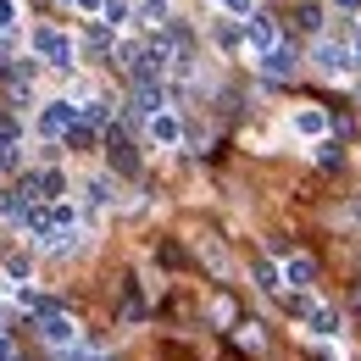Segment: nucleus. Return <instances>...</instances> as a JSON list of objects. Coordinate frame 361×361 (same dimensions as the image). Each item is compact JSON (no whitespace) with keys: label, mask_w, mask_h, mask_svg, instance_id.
Returning a JSON list of instances; mask_svg holds the SVG:
<instances>
[{"label":"nucleus","mask_w":361,"mask_h":361,"mask_svg":"<svg viewBox=\"0 0 361 361\" xmlns=\"http://www.w3.org/2000/svg\"><path fill=\"white\" fill-rule=\"evenodd\" d=\"M11 23H17V6H11V0H0V34H6Z\"/></svg>","instance_id":"dca6fc26"},{"label":"nucleus","mask_w":361,"mask_h":361,"mask_svg":"<svg viewBox=\"0 0 361 361\" xmlns=\"http://www.w3.org/2000/svg\"><path fill=\"white\" fill-rule=\"evenodd\" d=\"M39 334H45V339H56V345H67V339H78V322H73V317L50 300L45 312H39Z\"/></svg>","instance_id":"f03ea898"},{"label":"nucleus","mask_w":361,"mask_h":361,"mask_svg":"<svg viewBox=\"0 0 361 361\" xmlns=\"http://www.w3.org/2000/svg\"><path fill=\"white\" fill-rule=\"evenodd\" d=\"M0 361H17V350H11V339H0Z\"/></svg>","instance_id":"f3484780"},{"label":"nucleus","mask_w":361,"mask_h":361,"mask_svg":"<svg viewBox=\"0 0 361 361\" xmlns=\"http://www.w3.org/2000/svg\"><path fill=\"white\" fill-rule=\"evenodd\" d=\"M73 123H78V106H67V100H56L45 111V134H67Z\"/></svg>","instance_id":"39448f33"},{"label":"nucleus","mask_w":361,"mask_h":361,"mask_svg":"<svg viewBox=\"0 0 361 361\" xmlns=\"http://www.w3.org/2000/svg\"><path fill=\"white\" fill-rule=\"evenodd\" d=\"M111 167H117V173H139L134 145H128V139H117V134H111Z\"/></svg>","instance_id":"0eeeda50"},{"label":"nucleus","mask_w":361,"mask_h":361,"mask_svg":"<svg viewBox=\"0 0 361 361\" xmlns=\"http://www.w3.org/2000/svg\"><path fill=\"white\" fill-rule=\"evenodd\" d=\"M295 123H300V134H322V117H317V111H300Z\"/></svg>","instance_id":"4468645a"},{"label":"nucleus","mask_w":361,"mask_h":361,"mask_svg":"<svg viewBox=\"0 0 361 361\" xmlns=\"http://www.w3.org/2000/svg\"><path fill=\"white\" fill-rule=\"evenodd\" d=\"M312 322H317V334H339V317H334V312H317Z\"/></svg>","instance_id":"2eb2a0df"},{"label":"nucleus","mask_w":361,"mask_h":361,"mask_svg":"<svg viewBox=\"0 0 361 361\" xmlns=\"http://www.w3.org/2000/svg\"><path fill=\"white\" fill-rule=\"evenodd\" d=\"M139 17H145L150 28H161V23H167V0H145V6H139Z\"/></svg>","instance_id":"9b49d317"},{"label":"nucleus","mask_w":361,"mask_h":361,"mask_svg":"<svg viewBox=\"0 0 361 361\" xmlns=\"http://www.w3.org/2000/svg\"><path fill=\"white\" fill-rule=\"evenodd\" d=\"M100 28H117V23H128V0H100Z\"/></svg>","instance_id":"1a4fd4ad"},{"label":"nucleus","mask_w":361,"mask_h":361,"mask_svg":"<svg viewBox=\"0 0 361 361\" xmlns=\"http://www.w3.org/2000/svg\"><path fill=\"white\" fill-rule=\"evenodd\" d=\"M283 278H289V283H312V262H306V256H295V262L283 267Z\"/></svg>","instance_id":"f8f14e48"},{"label":"nucleus","mask_w":361,"mask_h":361,"mask_svg":"<svg viewBox=\"0 0 361 361\" xmlns=\"http://www.w3.org/2000/svg\"><path fill=\"white\" fill-rule=\"evenodd\" d=\"M245 39H250V45L267 56V50L278 45V28H272V17H256V11H250V17H245Z\"/></svg>","instance_id":"7ed1b4c3"},{"label":"nucleus","mask_w":361,"mask_h":361,"mask_svg":"<svg viewBox=\"0 0 361 361\" xmlns=\"http://www.w3.org/2000/svg\"><path fill=\"white\" fill-rule=\"evenodd\" d=\"M34 45H39V56H45V61H56V67H73V45H67L61 34H39Z\"/></svg>","instance_id":"20e7f679"},{"label":"nucleus","mask_w":361,"mask_h":361,"mask_svg":"<svg viewBox=\"0 0 361 361\" xmlns=\"http://www.w3.org/2000/svg\"><path fill=\"white\" fill-rule=\"evenodd\" d=\"M317 61H322L328 73H345V67H350V50H345V45H334V39H328V45L317 50Z\"/></svg>","instance_id":"6e6552de"},{"label":"nucleus","mask_w":361,"mask_h":361,"mask_svg":"<svg viewBox=\"0 0 361 361\" xmlns=\"http://www.w3.org/2000/svg\"><path fill=\"white\" fill-rule=\"evenodd\" d=\"M262 73H272V78H289V73H295V50L272 45L267 56H262Z\"/></svg>","instance_id":"423d86ee"},{"label":"nucleus","mask_w":361,"mask_h":361,"mask_svg":"<svg viewBox=\"0 0 361 361\" xmlns=\"http://www.w3.org/2000/svg\"><path fill=\"white\" fill-rule=\"evenodd\" d=\"M161 67H167V50H161V45L128 50V73H134L139 84H161Z\"/></svg>","instance_id":"f257e3e1"},{"label":"nucleus","mask_w":361,"mask_h":361,"mask_svg":"<svg viewBox=\"0 0 361 361\" xmlns=\"http://www.w3.org/2000/svg\"><path fill=\"white\" fill-rule=\"evenodd\" d=\"M228 11H239V17H245V11H250V0H228Z\"/></svg>","instance_id":"a211bd4d"},{"label":"nucleus","mask_w":361,"mask_h":361,"mask_svg":"<svg viewBox=\"0 0 361 361\" xmlns=\"http://www.w3.org/2000/svg\"><path fill=\"white\" fill-rule=\"evenodd\" d=\"M339 6H345V11H356V6H361V0H339Z\"/></svg>","instance_id":"6ab92c4d"},{"label":"nucleus","mask_w":361,"mask_h":361,"mask_svg":"<svg viewBox=\"0 0 361 361\" xmlns=\"http://www.w3.org/2000/svg\"><path fill=\"white\" fill-rule=\"evenodd\" d=\"M150 134L161 139V145H178V123H173V117H161V111H156V117H150Z\"/></svg>","instance_id":"9d476101"},{"label":"nucleus","mask_w":361,"mask_h":361,"mask_svg":"<svg viewBox=\"0 0 361 361\" xmlns=\"http://www.w3.org/2000/svg\"><path fill=\"white\" fill-rule=\"evenodd\" d=\"M90 128H84V123H73V128H67V145H73V150H84V145H90Z\"/></svg>","instance_id":"ddd939ff"}]
</instances>
